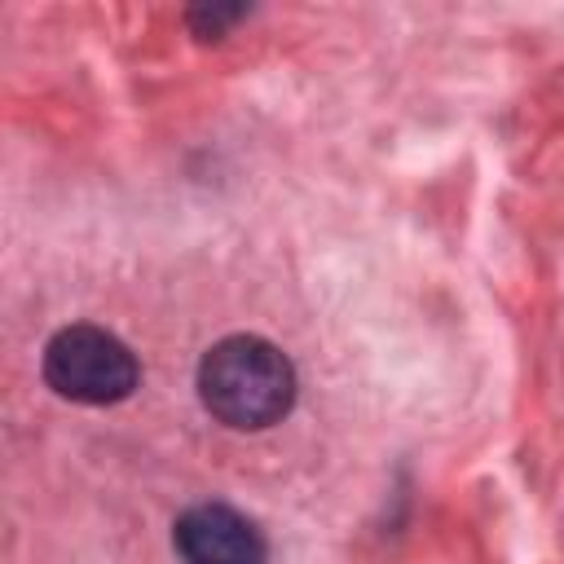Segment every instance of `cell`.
<instances>
[{
    "label": "cell",
    "mask_w": 564,
    "mask_h": 564,
    "mask_svg": "<svg viewBox=\"0 0 564 564\" xmlns=\"http://www.w3.org/2000/svg\"><path fill=\"white\" fill-rule=\"evenodd\" d=\"M198 397L225 427L260 432L291 410L295 370L278 344L260 335H229L198 361Z\"/></svg>",
    "instance_id": "cell-1"
},
{
    "label": "cell",
    "mask_w": 564,
    "mask_h": 564,
    "mask_svg": "<svg viewBox=\"0 0 564 564\" xmlns=\"http://www.w3.org/2000/svg\"><path fill=\"white\" fill-rule=\"evenodd\" d=\"M44 379L57 397L79 405H115L132 397L141 366L128 344L101 326H66L44 348Z\"/></svg>",
    "instance_id": "cell-2"
},
{
    "label": "cell",
    "mask_w": 564,
    "mask_h": 564,
    "mask_svg": "<svg viewBox=\"0 0 564 564\" xmlns=\"http://www.w3.org/2000/svg\"><path fill=\"white\" fill-rule=\"evenodd\" d=\"M176 555L181 564H264V538L260 529L225 507V502H203L189 507L176 520Z\"/></svg>",
    "instance_id": "cell-3"
},
{
    "label": "cell",
    "mask_w": 564,
    "mask_h": 564,
    "mask_svg": "<svg viewBox=\"0 0 564 564\" xmlns=\"http://www.w3.org/2000/svg\"><path fill=\"white\" fill-rule=\"evenodd\" d=\"M242 13H247V9H194L189 22H194L203 35H220V31H225L229 22H238Z\"/></svg>",
    "instance_id": "cell-4"
}]
</instances>
